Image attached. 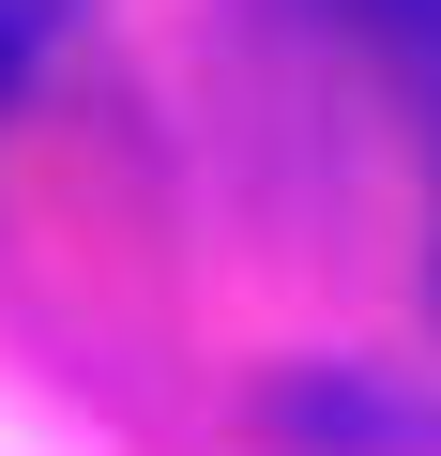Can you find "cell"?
<instances>
[{
  "label": "cell",
  "mask_w": 441,
  "mask_h": 456,
  "mask_svg": "<svg viewBox=\"0 0 441 456\" xmlns=\"http://www.w3.org/2000/svg\"><path fill=\"white\" fill-rule=\"evenodd\" d=\"M274 426H290V441H335V456H426V441H441V411H396V395H365V380H290Z\"/></svg>",
  "instance_id": "cell-1"
}]
</instances>
